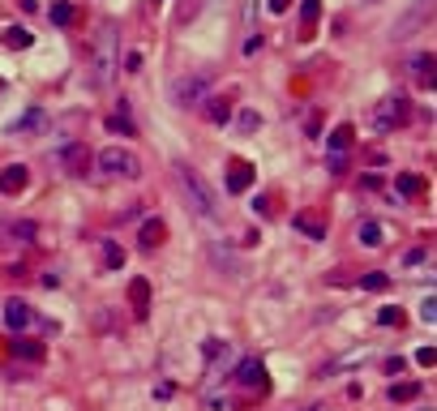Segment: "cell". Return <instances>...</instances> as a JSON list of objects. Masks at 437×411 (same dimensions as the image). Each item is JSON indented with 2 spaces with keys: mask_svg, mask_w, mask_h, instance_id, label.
Returning a JSON list of instances; mask_svg holds the SVG:
<instances>
[{
  "mask_svg": "<svg viewBox=\"0 0 437 411\" xmlns=\"http://www.w3.org/2000/svg\"><path fill=\"white\" fill-rule=\"evenodd\" d=\"M412 108H407V99H381L369 108V129L373 133H395L399 125H407Z\"/></svg>",
  "mask_w": 437,
  "mask_h": 411,
  "instance_id": "1",
  "label": "cell"
},
{
  "mask_svg": "<svg viewBox=\"0 0 437 411\" xmlns=\"http://www.w3.org/2000/svg\"><path fill=\"white\" fill-rule=\"evenodd\" d=\"M172 172H176V180H180V189H185V197H189L193 210H197V215H214V193L206 189V180H202L189 163H176Z\"/></svg>",
  "mask_w": 437,
  "mask_h": 411,
  "instance_id": "2",
  "label": "cell"
},
{
  "mask_svg": "<svg viewBox=\"0 0 437 411\" xmlns=\"http://www.w3.org/2000/svg\"><path fill=\"white\" fill-rule=\"evenodd\" d=\"M99 172H107V176H121V180H129V176H142V163H137V154L133 150H121V146H107V150H99Z\"/></svg>",
  "mask_w": 437,
  "mask_h": 411,
  "instance_id": "3",
  "label": "cell"
},
{
  "mask_svg": "<svg viewBox=\"0 0 437 411\" xmlns=\"http://www.w3.org/2000/svg\"><path fill=\"white\" fill-rule=\"evenodd\" d=\"M206 90H210V73H189V77L172 82V99L180 103V108H197Z\"/></svg>",
  "mask_w": 437,
  "mask_h": 411,
  "instance_id": "4",
  "label": "cell"
},
{
  "mask_svg": "<svg viewBox=\"0 0 437 411\" xmlns=\"http://www.w3.org/2000/svg\"><path fill=\"white\" fill-rule=\"evenodd\" d=\"M112 51H116V30L107 26L103 30V51L94 56V69H99V82H112Z\"/></svg>",
  "mask_w": 437,
  "mask_h": 411,
  "instance_id": "5",
  "label": "cell"
},
{
  "mask_svg": "<svg viewBox=\"0 0 437 411\" xmlns=\"http://www.w3.org/2000/svg\"><path fill=\"white\" fill-rule=\"evenodd\" d=\"M61 167H65L69 176H86V167H90L86 146H65V150H61Z\"/></svg>",
  "mask_w": 437,
  "mask_h": 411,
  "instance_id": "6",
  "label": "cell"
},
{
  "mask_svg": "<svg viewBox=\"0 0 437 411\" xmlns=\"http://www.w3.org/2000/svg\"><path fill=\"white\" fill-rule=\"evenodd\" d=\"M26 180H30V172H26L22 163H13V167H5V172H0V193L18 197V193L26 189Z\"/></svg>",
  "mask_w": 437,
  "mask_h": 411,
  "instance_id": "7",
  "label": "cell"
},
{
  "mask_svg": "<svg viewBox=\"0 0 437 411\" xmlns=\"http://www.w3.org/2000/svg\"><path fill=\"white\" fill-rule=\"evenodd\" d=\"M249 184H253V167H249L245 159H232V163H228V189H232V193H245Z\"/></svg>",
  "mask_w": 437,
  "mask_h": 411,
  "instance_id": "8",
  "label": "cell"
},
{
  "mask_svg": "<svg viewBox=\"0 0 437 411\" xmlns=\"http://www.w3.org/2000/svg\"><path fill=\"white\" fill-rule=\"evenodd\" d=\"M5 322H9L13 330H26V326H30V304H26V300H9V304H5Z\"/></svg>",
  "mask_w": 437,
  "mask_h": 411,
  "instance_id": "9",
  "label": "cell"
},
{
  "mask_svg": "<svg viewBox=\"0 0 437 411\" xmlns=\"http://www.w3.org/2000/svg\"><path fill=\"white\" fill-rule=\"evenodd\" d=\"M163 236H168V227H163V219H146V223H142V232H137V240H142L146 248L163 244Z\"/></svg>",
  "mask_w": 437,
  "mask_h": 411,
  "instance_id": "10",
  "label": "cell"
},
{
  "mask_svg": "<svg viewBox=\"0 0 437 411\" xmlns=\"http://www.w3.org/2000/svg\"><path fill=\"white\" fill-rule=\"evenodd\" d=\"M356 240H360L364 248H377V244H381V223H373V219H364V223L356 227Z\"/></svg>",
  "mask_w": 437,
  "mask_h": 411,
  "instance_id": "11",
  "label": "cell"
},
{
  "mask_svg": "<svg viewBox=\"0 0 437 411\" xmlns=\"http://www.w3.org/2000/svg\"><path fill=\"white\" fill-rule=\"evenodd\" d=\"M206 116H210L214 125H228V120H232V99H210Z\"/></svg>",
  "mask_w": 437,
  "mask_h": 411,
  "instance_id": "12",
  "label": "cell"
},
{
  "mask_svg": "<svg viewBox=\"0 0 437 411\" xmlns=\"http://www.w3.org/2000/svg\"><path fill=\"white\" fill-rule=\"evenodd\" d=\"M5 47H13V51L30 47V30H26V26H9V30H5Z\"/></svg>",
  "mask_w": 437,
  "mask_h": 411,
  "instance_id": "13",
  "label": "cell"
},
{
  "mask_svg": "<svg viewBox=\"0 0 437 411\" xmlns=\"http://www.w3.org/2000/svg\"><path fill=\"white\" fill-rule=\"evenodd\" d=\"M35 129H47V116H43V112H26V116L13 125V133H35Z\"/></svg>",
  "mask_w": 437,
  "mask_h": 411,
  "instance_id": "14",
  "label": "cell"
},
{
  "mask_svg": "<svg viewBox=\"0 0 437 411\" xmlns=\"http://www.w3.org/2000/svg\"><path fill=\"white\" fill-rule=\"evenodd\" d=\"M261 381V365H257V360H245V365H240V386H257Z\"/></svg>",
  "mask_w": 437,
  "mask_h": 411,
  "instance_id": "15",
  "label": "cell"
},
{
  "mask_svg": "<svg viewBox=\"0 0 437 411\" xmlns=\"http://www.w3.org/2000/svg\"><path fill=\"white\" fill-rule=\"evenodd\" d=\"M257 125H261V116H257V112H253V108H245V112H240V116H236V133H253V129H257Z\"/></svg>",
  "mask_w": 437,
  "mask_h": 411,
  "instance_id": "16",
  "label": "cell"
},
{
  "mask_svg": "<svg viewBox=\"0 0 437 411\" xmlns=\"http://www.w3.org/2000/svg\"><path fill=\"white\" fill-rule=\"evenodd\" d=\"M347 146H352V129L343 125V129H335V133H331V154H343Z\"/></svg>",
  "mask_w": 437,
  "mask_h": 411,
  "instance_id": "17",
  "label": "cell"
},
{
  "mask_svg": "<svg viewBox=\"0 0 437 411\" xmlns=\"http://www.w3.org/2000/svg\"><path fill=\"white\" fill-rule=\"evenodd\" d=\"M296 227H300V232H304V236H313V240H321V236H326V227H321V223H317V219H304V215H300V219H296Z\"/></svg>",
  "mask_w": 437,
  "mask_h": 411,
  "instance_id": "18",
  "label": "cell"
},
{
  "mask_svg": "<svg viewBox=\"0 0 437 411\" xmlns=\"http://www.w3.org/2000/svg\"><path fill=\"white\" fill-rule=\"evenodd\" d=\"M386 283H390V279H386V274H377V270L360 279V287H364V291H381V287H386Z\"/></svg>",
  "mask_w": 437,
  "mask_h": 411,
  "instance_id": "19",
  "label": "cell"
},
{
  "mask_svg": "<svg viewBox=\"0 0 437 411\" xmlns=\"http://www.w3.org/2000/svg\"><path fill=\"white\" fill-rule=\"evenodd\" d=\"M399 193H403V197L420 193V176H407V172H403V176H399Z\"/></svg>",
  "mask_w": 437,
  "mask_h": 411,
  "instance_id": "20",
  "label": "cell"
},
{
  "mask_svg": "<svg viewBox=\"0 0 437 411\" xmlns=\"http://www.w3.org/2000/svg\"><path fill=\"white\" fill-rule=\"evenodd\" d=\"M51 22H56V26H69V22H73V5H56V9H51Z\"/></svg>",
  "mask_w": 437,
  "mask_h": 411,
  "instance_id": "21",
  "label": "cell"
},
{
  "mask_svg": "<svg viewBox=\"0 0 437 411\" xmlns=\"http://www.w3.org/2000/svg\"><path fill=\"white\" fill-rule=\"evenodd\" d=\"M416 365H420V369H433V365H437V351H433V347H420V351H416Z\"/></svg>",
  "mask_w": 437,
  "mask_h": 411,
  "instance_id": "22",
  "label": "cell"
},
{
  "mask_svg": "<svg viewBox=\"0 0 437 411\" xmlns=\"http://www.w3.org/2000/svg\"><path fill=\"white\" fill-rule=\"evenodd\" d=\"M103 257H107V266H112V270H116V266L125 262V253H121L116 244H103Z\"/></svg>",
  "mask_w": 437,
  "mask_h": 411,
  "instance_id": "23",
  "label": "cell"
},
{
  "mask_svg": "<svg viewBox=\"0 0 437 411\" xmlns=\"http://www.w3.org/2000/svg\"><path fill=\"white\" fill-rule=\"evenodd\" d=\"M129 300L137 304V313H146V283H133V291H129Z\"/></svg>",
  "mask_w": 437,
  "mask_h": 411,
  "instance_id": "24",
  "label": "cell"
},
{
  "mask_svg": "<svg viewBox=\"0 0 437 411\" xmlns=\"http://www.w3.org/2000/svg\"><path fill=\"white\" fill-rule=\"evenodd\" d=\"M9 232H13V236H22V240H35V223H13Z\"/></svg>",
  "mask_w": 437,
  "mask_h": 411,
  "instance_id": "25",
  "label": "cell"
},
{
  "mask_svg": "<svg viewBox=\"0 0 437 411\" xmlns=\"http://www.w3.org/2000/svg\"><path fill=\"white\" fill-rule=\"evenodd\" d=\"M390 398H395V403H403V398H416V386H395V390H390Z\"/></svg>",
  "mask_w": 437,
  "mask_h": 411,
  "instance_id": "26",
  "label": "cell"
},
{
  "mask_svg": "<svg viewBox=\"0 0 437 411\" xmlns=\"http://www.w3.org/2000/svg\"><path fill=\"white\" fill-rule=\"evenodd\" d=\"M317 22V0H304V26Z\"/></svg>",
  "mask_w": 437,
  "mask_h": 411,
  "instance_id": "27",
  "label": "cell"
},
{
  "mask_svg": "<svg viewBox=\"0 0 437 411\" xmlns=\"http://www.w3.org/2000/svg\"><path fill=\"white\" fill-rule=\"evenodd\" d=\"M381 326H399V308H381Z\"/></svg>",
  "mask_w": 437,
  "mask_h": 411,
  "instance_id": "28",
  "label": "cell"
},
{
  "mask_svg": "<svg viewBox=\"0 0 437 411\" xmlns=\"http://www.w3.org/2000/svg\"><path fill=\"white\" fill-rule=\"evenodd\" d=\"M429 65H433V61L424 56V51H416V56H412V69H420V73H429Z\"/></svg>",
  "mask_w": 437,
  "mask_h": 411,
  "instance_id": "29",
  "label": "cell"
},
{
  "mask_svg": "<svg viewBox=\"0 0 437 411\" xmlns=\"http://www.w3.org/2000/svg\"><path fill=\"white\" fill-rule=\"evenodd\" d=\"M420 317H424V322H433V317H437V304H433V300H424V304H420Z\"/></svg>",
  "mask_w": 437,
  "mask_h": 411,
  "instance_id": "30",
  "label": "cell"
},
{
  "mask_svg": "<svg viewBox=\"0 0 437 411\" xmlns=\"http://www.w3.org/2000/svg\"><path fill=\"white\" fill-rule=\"evenodd\" d=\"M416 262H424V248H412V253L403 257V266H416Z\"/></svg>",
  "mask_w": 437,
  "mask_h": 411,
  "instance_id": "31",
  "label": "cell"
},
{
  "mask_svg": "<svg viewBox=\"0 0 437 411\" xmlns=\"http://www.w3.org/2000/svg\"><path fill=\"white\" fill-rule=\"evenodd\" d=\"M288 5H292V0H266V9H270V13H283Z\"/></svg>",
  "mask_w": 437,
  "mask_h": 411,
  "instance_id": "32",
  "label": "cell"
},
{
  "mask_svg": "<svg viewBox=\"0 0 437 411\" xmlns=\"http://www.w3.org/2000/svg\"><path fill=\"white\" fill-rule=\"evenodd\" d=\"M137 65H142V56H137V51H129V56H125V69H129V73H137Z\"/></svg>",
  "mask_w": 437,
  "mask_h": 411,
  "instance_id": "33",
  "label": "cell"
},
{
  "mask_svg": "<svg viewBox=\"0 0 437 411\" xmlns=\"http://www.w3.org/2000/svg\"><path fill=\"white\" fill-rule=\"evenodd\" d=\"M369 5H373V0H369Z\"/></svg>",
  "mask_w": 437,
  "mask_h": 411,
  "instance_id": "34",
  "label": "cell"
}]
</instances>
